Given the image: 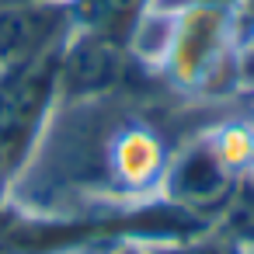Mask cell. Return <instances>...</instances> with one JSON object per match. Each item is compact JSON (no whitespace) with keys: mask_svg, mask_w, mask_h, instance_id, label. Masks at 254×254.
<instances>
[{"mask_svg":"<svg viewBox=\"0 0 254 254\" xmlns=\"http://www.w3.org/2000/svg\"><path fill=\"white\" fill-rule=\"evenodd\" d=\"M49 254H101V244L98 247H63V251H49Z\"/></svg>","mask_w":254,"mask_h":254,"instance_id":"8fae6325","label":"cell"},{"mask_svg":"<svg viewBox=\"0 0 254 254\" xmlns=\"http://www.w3.org/2000/svg\"><path fill=\"white\" fill-rule=\"evenodd\" d=\"M101 254H150V251H146V237H115L101 244Z\"/></svg>","mask_w":254,"mask_h":254,"instance_id":"9c48e42d","label":"cell"},{"mask_svg":"<svg viewBox=\"0 0 254 254\" xmlns=\"http://www.w3.org/2000/svg\"><path fill=\"white\" fill-rule=\"evenodd\" d=\"M150 70L132 56L126 42L73 32L60 53V98H91L129 87Z\"/></svg>","mask_w":254,"mask_h":254,"instance_id":"5b68a950","label":"cell"},{"mask_svg":"<svg viewBox=\"0 0 254 254\" xmlns=\"http://www.w3.org/2000/svg\"><path fill=\"white\" fill-rule=\"evenodd\" d=\"M171 42L157 66V77L171 87L230 98L237 94L230 87V73L237 70L240 49H237V25L230 7L212 4H191L181 11H171Z\"/></svg>","mask_w":254,"mask_h":254,"instance_id":"7a4b0ae2","label":"cell"},{"mask_svg":"<svg viewBox=\"0 0 254 254\" xmlns=\"http://www.w3.org/2000/svg\"><path fill=\"white\" fill-rule=\"evenodd\" d=\"M60 49L0 66V174L4 185L35 146L60 98Z\"/></svg>","mask_w":254,"mask_h":254,"instance_id":"3957f363","label":"cell"},{"mask_svg":"<svg viewBox=\"0 0 254 254\" xmlns=\"http://www.w3.org/2000/svg\"><path fill=\"white\" fill-rule=\"evenodd\" d=\"M66 7L73 32H87L129 46L132 32L153 7V0H66Z\"/></svg>","mask_w":254,"mask_h":254,"instance_id":"52a82bcc","label":"cell"},{"mask_svg":"<svg viewBox=\"0 0 254 254\" xmlns=\"http://www.w3.org/2000/svg\"><path fill=\"white\" fill-rule=\"evenodd\" d=\"M70 35H73V21H70L66 0L0 7V66L53 53Z\"/></svg>","mask_w":254,"mask_h":254,"instance_id":"8992f818","label":"cell"},{"mask_svg":"<svg viewBox=\"0 0 254 254\" xmlns=\"http://www.w3.org/2000/svg\"><path fill=\"white\" fill-rule=\"evenodd\" d=\"M230 119H254V101L181 91L157 73L108 94L56 98L0 202L28 223L126 219L164 202L174 157Z\"/></svg>","mask_w":254,"mask_h":254,"instance_id":"6da1fadb","label":"cell"},{"mask_svg":"<svg viewBox=\"0 0 254 254\" xmlns=\"http://www.w3.org/2000/svg\"><path fill=\"white\" fill-rule=\"evenodd\" d=\"M18 4H42V0H0V7H18Z\"/></svg>","mask_w":254,"mask_h":254,"instance_id":"7c38bea8","label":"cell"},{"mask_svg":"<svg viewBox=\"0 0 254 254\" xmlns=\"http://www.w3.org/2000/svg\"><path fill=\"white\" fill-rule=\"evenodd\" d=\"M219 129V126H216ZM195 136L171 164L167 178H164V202L174 205L178 212H185L188 219H195L198 226H212L233 202L237 188H240V171L219 153L212 132Z\"/></svg>","mask_w":254,"mask_h":254,"instance_id":"277c9868","label":"cell"},{"mask_svg":"<svg viewBox=\"0 0 254 254\" xmlns=\"http://www.w3.org/2000/svg\"><path fill=\"white\" fill-rule=\"evenodd\" d=\"M191 4H212V7H237V4H244V0H153V7H160V11H181V7H191Z\"/></svg>","mask_w":254,"mask_h":254,"instance_id":"30bf717a","label":"cell"},{"mask_svg":"<svg viewBox=\"0 0 254 254\" xmlns=\"http://www.w3.org/2000/svg\"><path fill=\"white\" fill-rule=\"evenodd\" d=\"M146 251L150 254H247L219 226H198L174 237H146Z\"/></svg>","mask_w":254,"mask_h":254,"instance_id":"ba28073f","label":"cell"}]
</instances>
